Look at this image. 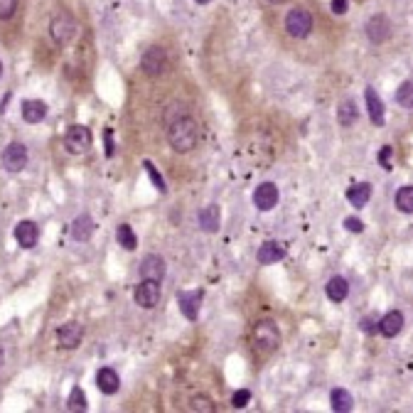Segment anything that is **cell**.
<instances>
[{"label":"cell","mask_w":413,"mask_h":413,"mask_svg":"<svg viewBox=\"0 0 413 413\" xmlns=\"http://www.w3.org/2000/svg\"><path fill=\"white\" fill-rule=\"evenodd\" d=\"M197 141H200V126L192 116H182L167 123V143L172 145V150L187 153L197 145Z\"/></svg>","instance_id":"1"},{"label":"cell","mask_w":413,"mask_h":413,"mask_svg":"<svg viewBox=\"0 0 413 413\" xmlns=\"http://www.w3.org/2000/svg\"><path fill=\"white\" fill-rule=\"evenodd\" d=\"M77 20L71 18L69 12H57L52 23H49V35H52V40L57 45H69L74 40V35H77Z\"/></svg>","instance_id":"2"},{"label":"cell","mask_w":413,"mask_h":413,"mask_svg":"<svg viewBox=\"0 0 413 413\" xmlns=\"http://www.w3.org/2000/svg\"><path fill=\"white\" fill-rule=\"evenodd\" d=\"M285 30H288V35L295 37V40H303V37L310 35V30H313V15H310V10H305V8H293V10L285 15Z\"/></svg>","instance_id":"3"},{"label":"cell","mask_w":413,"mask_h":413,"mask_svg":"<svg viewBox=\"0 0 413 413\" xmlns=\"http://www.w3.org/2000/svg\"><path fill=\"white\" fill-rule=\"evenodd\" d=\"M141 67H143V71H145L148 77H160V74L167 69L165 49L158 47V45L148 47L145 52H143V57H141Z\"/></svg>","instance_id":"4"},{"label":"cell","mask_w":413,"mask_h":413,"mask_svg":"<svg viewBox=\"0 0 413 413\" xmlns=\"http://www.w3.org/2000/svg\"><path fill=\"white\" fill-rule=\"evenodd\" d=\"M91 143H94V136H91V130L86 128V126H71L69 130H67L64 136V145L69 153L79 155V153H86L88 148H91Z\"/></svg>","instance_id":"5"},{"label":"cell","mask_w":413,"mask_h":413,"mask_svg":"<svg viewBox=\"0 0 413 413\" xmlns=\"http://www.w3.org/2000/svg\"><path fill=\"white\" fill-rule=\"evenodd\" d=\"M364 32L366 37H369V42L384 45V42L391 37V32H394V25H391V20L386 18V15H372V18L366 20Z\"/></svg>","instance_id":"6"},{"label":"cell","mask_w":413,"mask_h":413,"mask_svg":"<svg viewBox=\"0 0 413 413\" xmlns=\"http://www.w3.org/2000/svg\"><path fill=\"white\" fill-rule=\"evenodd\" d=\"M278 342H281V335H278V327L273 322L263 320L254 327V344L261 352H271L278 347Z\"/></svg>","instance_id":"7"},{"label":"cell","mask_w":413,"mask_h":413,"mask_svg":"<svg viewBox=\"0 0 413 413\" xmlns=\"http://www.w3.org/2000/svg\"><path fill=\"white\" fill-rule=\"evenodd\" d=\"M3 167H5L8 172H20L27 167V148L23 145V143H10V145L3 150Z\"/></svg>","instance_id":"8"},{"label":"cell","mask_w":413,"mask_h":413,"mask_svg":"<svg viewBox=\"0 0 413 413\" xmlns=\"http://www.w3.org/2000/svg\"><path fill=\"white\" fill-rule=\"evenodd\" d=\"M133 298H136V303L141 307L150 310V307H155L160 303V283L158 281H148V278H143L141 283H138Z\"/></svg>","instance_id":"9"},{"label":"cell","mask_w":413,"mask_h":413,"mask_svg":"<svg viewBox=\"0 0 413 413\" xmlns=\"http://www.w3.org/2000/svg\"><path fill=\"white\" fill-rule=\"evenodd\" d=\"M177 305H180V313L187 320H197L202 305V290H180L177 293Z\"/></svg>","instance_id":"10"},{"label":"cell","mask_w":413,"mask_h":413,"mask_svg":"<svg viewBox=\"0 0 413 413\" xmlns=\"http://www.w3.org/2000/svg\"><path fill=\"white\" fill-rule=\"evenodd\" d=\"M84 327L79 322H67L57 330V342L62 349H77L82 344Z\"/></svg>","instance_id":"11"},{"label":"cell","mask_w":413,"mask_h":413,"mask_svg":"<svg viewBox=\"0 0 413 413\" xmlns=\"http://www.w3.org/2000/svg\"><path fill=\"white\" fill-rule=\"evenodd\" d=\"M167 273V266H165V259L158 254H148L145 259L141 261V276L148 278V281H163Z\"/></svg>","instance_id":"12"},{"label":"cell","mask_w":413,"mask_h":413,"mask_svg":"<svg viewBox=\"0 0 413 413\" xmlns=\"http://www.w3.org/2000/svg\"><path fill=\"white\" fill-rule=\"evenodd\" d=\"M254 204L259 206L261 212H271L273 206L278 204V187L273 182H261L254 192Z\"/></svg>","instance_id":"13"},{"label":"cell","mask_w":413,"mask_h":413,"mask_svg":"<svg viewBox=\"0 0 413 413\" xmlns=\"http://www.w3.org/2000/svg\"><path fill=\"white\" fill-rule=\"evenodd\" d=\"M37 239H40V229H37L35 222L23 219V222L15 226V241H18L23 248H35L37 246Z\"/></svg>","instance_id":"14"},{"label":"cell","mask_w":413,"mask_h":413,"mask_svg":"<svg viewBox=\"0 0 413 413\" xmlns=\"http://www.w3.org/2000/svg\"><path fill=\"white\" fill-rule=\"evenodd\" d=\"M364 99H366V111H369L372 123L374 126H384V121H386V113H384V101H381V96L374 91V86L364 88Z\"/></svg>","instance_id":"15"},{"label":"cell","mask_w":413,"mask_h":413,"mask_svg":"<svg viewBox=\"0 0 413 413\" xmlns=\"http://www.w3.org/2000/svg\"><path fill=\"white\" fill-rule=\"evenodd\" d=\"M96 386H99L101 394L113 396L121 389V379H118V374L113 372L111 366H104V369H99V374H96Z\"/></svg>","instance_id":"16"},{"label":"cell","mask_w":413,"mask_h":413,"mask_svg":"<svg viewBox=\"0 0 413 413\" xmlns=\"http://www.w3.org/2000/svg\"><path fill=\"white\" fill-rule=\"evenodd\" d=\"M94 219L88 217V214H79L74 222H71V239L74 241H88L91 236H94Z\"/></svg>","instance_id":"17"},{"label":"cell","mask_w":413,"mask_h":413,"mask_svg":"<svg viewBox=\"0 0 413 413\" xmlns=\"http://www.w3.org/2000/svg\"><path fill=\"white\" fill-rule=\"evenodd\" d=\"M285 256V246L278 241H266L259 246V251H256V259H259V263L268 266V263H276V261H281Z\"/></svg>","instance_id":"18"},{"label":"cell","mask_w":413,"mask_h":413,"mask_svg":"<svg viewBox=\"0 0 413 413\" xmlns=\"http://www.w3.org/2000/svg\"><path fill=\"white\" fill-rule=\"evenodd\" d=\"M401 330H403V315L399 310H391V313H386L379 320V332L384 337H396Z\"/></svg>","instance_id":"19"},{"label":"cell","mask_w":413,"mask_h":413,"mask_svg":"<svg viewBox=\"0 0 413 413\" xmlns=\"http://www.w3.org/2000/svg\"><path fill=\"white\" fill-rule=\"evenodd\" d=\"M219 224H222V212H219L217 204H206L200 212V226L206 234H217Z\"/></svg>","instance_id":"20"},{"label":"cell","mask_w":413,"mask_h":413,"mask_svg":"<svg viewBox=\"0 0 413 413\" xmlns=\"http://www.w3.org/2000/svg\"><path fill=\"white\" fill-rule=\"evenodd\" d=\"M369 200H372V185H369V182L352 185V187L347 189V202L352 206H357V209L366 206V202H369Z\"/></svg>","instance_id":"21"},{"label":"cell","mask_w":413,"mask_h":413,"mask_svg":"<svg viewBox=\"0 0 413 413\" xmlns=\"http://www.w3.org/2000/svg\"><path fill=\"white\" fill-rule=\"evenodd\" d=\"M324 293H327V298H330L332 303H342L349 295V283L342 276H332L330 281H327V285H324Z\"/></svg>","instance_id":"22"},{"label":"cell","mask_w":413,"mask_h":413,"mask_svg":"<svg viewBox=\"0 0 413 413\" xmlns=\"http://www.w3.org/2000/svg\"><path fill=\"white\" fill-rule=\"evenodd\" d=\"M45 116H47V104L45 101L30 99L23 104V118L27 123H40V121H45Z\"/></svg>","instance_id":"23"},{"label":"cell","mask_w":413,"mask_h":413,"mask_svg":"<svg viewBox=\"0 0 413 413\" xmlns=\"http://www.w3.org/2000/svg\"><path fill=\"white\" fill-rule=\"evenodd\" d=\"M330 406H332V411H337V413H349V411L354 408L352 394H349L347 389H332V394H330Z\"/></svg>","instance_id":"24"},{"label":"cell","mask_w":413,"mask_h":413,"mask_svg":"<svg viewBox=\"0 0 413 413\" xmlns=\"http://www.w3.org/2000/svg\"><path fill=\"white\" fill-rule=\"evenodd\" d=\"M337 121H340V126H344V128H349V126H354L359 121V108H357V104H354L352 99H347L342 106L337 108Z\"/></svg>","instance_id":"25"},{"label":"cell","mask_w":413,"mask_h":413,"mask_svg":"<svg viewBox=\"0 0 413 413\" xmlns=\"http://www.w3.org/2000/svg\"><path fill=\"white\" fill-rule=\"evenodd\" d=\"M116 239H118V246H123L126 251H133V248L138 246V236L136 231L130 229L128 224H121L116 229Z\"/></svg>","instance_id":"26"},{"label":"cell","mask_w":413,"mask_h":413,"mask_svg":"<svg viewBox=\"0 0 413 413\" xmlns=\"http://www.w3.org/2000/svg\"><path fill=\"white\" fill-rule=\"evenodd\" d=\"M396 206H399L403 214L413 212V187L411 185H403V187L396 192Z\"/></svg>","instance_id":"27"},{"label":"cell","mask_w":413,"mask_h":413,"mask_svg":"<svg viewBox=\"0 0 413 413\" xmlns=\"http://www.w3.org/2000/svg\"><path fill=\"white\" fill-rule=\"evenodd\" d=\"M67 408H69V411H86V408H88L86 394H84L79 386H74V389H71L69 399H67Z\"/></svg>","instance_id":"28"},{"label":"cell","mask_w":413,"mask_h":413,"mask_svg":"<svg viewBox=\"0 0 413 413\" xmlns=\"http://www.w3.org/2000/svg\"><path fill=\"white\" fill-rule=\"evenodd\" d=\"M182 116H189V108L187 104H182V101H175V104H170V106L165 108V116H163V121L167 123H172V121H177V118Z\"/></svg>","instance_id":"29"},{"label":"cell","mask_w":413,"mask_h":413,"mask_svg":"<svg viewBox=\"0 0 413 413\" xmlns=\"http://www.w3.org/2000/svg\"><path fill=\"white\" fill-rule=\"evenodd\" d=\"M396 101L401 104L403 108H411L413 106V82H403L396 91Z\"/></svg>","instance_id":"30"},{"label":"cell","mask_w":413,"mask_h":413,"mask_svg":"<svg viewBox=\"0 0 413 413\" xmlns=\"http://www.w3.org/2000/svg\"><path fill=\"white\" fill-rule=\"evenodd\" d=\"M143 167H145V172H148V175H150V180H153L155 187H158L160 192L165 195V192H167V185H165V180H163V175H160V172L155 170L153 163H150V160H143Z\"/></svg>","instance_id":"31"},{"label":"cell","mask_w":413,"mask_h":413,"mask_svg":"<svg viewBox=\"0 0 413 413\" xmlns=\"http://www.w3.org/2000/svg\"><path fill=\"white\" fill-rule=\"evenodd\" d=\"M18 10V0H0V20H10Z\"/></svg>","instance_id":"32"},{"label":"cell","mask_w":413,"mask_h":413,"mask_svg":"<svg viewBox=\"0 0 413 413\" xmlns=\"http://www.w3.org/2000/svg\"><path fill=\"white\" fill-rule=\"evenodd\" d=\"M248 401H251V391L248 389H239L234 396H231V406L234 408H246Z\"/></svg>","instance_id":"33"},{"label":"cell","mask_w":413,"mask_h":413,"mask_svg":"<svg viewBox=\"0 0 413 413\" xmlns=\"http://www.w3.org/2000/svg\"><path fill=\"white\" fill-rule=\"evenodd\" d=\"M391 155H394V148H391V145H384V148H381V153H379V163H381L384 170H394Z\"/></svg>","instance_id":"34"},{"label":"cell","mask_w":413,"mask_h":413,"mask_svg":"<svg viewBox=\"0 0 413 413\" xmlns=\"http://www.w3.org/2000/svg\"><path fill=\"white\" fill-rule=\"evenodd\" d=\"M192 408H195V411H204V413L214 411L212 401H209L206 396H195V399H192Z\"/></svg>","instance_id":"35"},{"label":"cell","mask_w":413,"mask_h":413,"mask_svg":"<svg viewBox=\"0 0 413 413\" xmlns=\"http://www.w3.org/2000/svg\"><path fill=\"white\" fill-rule=\"evenodd\" d=\"M344 229L352 231V234H362V231H364V222L357 217H347L344 219Z\"/></svg>","instance_id":"36"},{"label":"cell","mask_w":413,"mask_h":413,"mask_svg":"<svg viewBox=\"0 0 413 413\" xmlns=\"http://www.w3.org/2000/svg\"><path fill=\"white\" fill-rule=\"evenodd\" d=\"M362 332L364 335H374V332H379V320H374V318H364L362 320Z\"/></svg>","instance_id":"37"},{"label":"cell","mask_w":413,"mask_h":413,"mask_svg":"<svg viewBox=\"0 0 413 413\" xmlns=\"http://www.w3.org/2000/svg\"><path fill=\"white\" fill-rule=\"evenodd\" d=\"M332 12H335V15H344V12H347V0H332Z\"/></svg>","instance_id":"38"},{"label":"cell","mask_w":413,"mask_h":413,"mask_svg":"<svg viewBox=\"0 0 413 413\" xmlns=\"http://www.w3.org/2000/svg\"><path fill=\"white\" fill-rule=\"evenodd\" d=\"M106 155L113 158V141H111V130H106Z\"/></svg>","instance_id":"39"},{"label":"cell","mask_w":413,"mask_h":413,"mask_svg":"<svg viewBox=\"0 0 413 413\" xmlns=\"http://www.w3.org/2000/svg\"><path fill=\"white\" fill-rule=\"evenodd\" d=\"M268 3H271V5H283L285 0H268Z\"/></svg>","instance_id":"40"},{"label":"cell","mask_w":413,"mask_h":413,"mask_svg":"<svg viewBox=\"0 0 413 413\" xmlns=\"http://www.w3.org/2000/svg\"><path fill=\"white\" fill-rule=\"evenodd\" d=\"M3 359H5V352H3V344H0V366H3Z\"/></svg>","instance_id":"41"},{"label":"cell","mask_w":413,"mask_h":413,"mask_svg":"<svg viewBox=\"0 0 413 413\" xmlns=\"http://www.w3.org/2000/svg\"><path fill=\"white\" fill-rule=\"evenodd\" d=\"M197 5H209V3H212V0H195Z\"/></svg>","instance_id":"42"},{"label":"cell","mask_w":413,"mask_h":413,"mask_svg":"<svg viewBox=\"0 0 413 413\" xmlns=\"http://www.w3.org/2000/svg\"><path fill=\"white\" fill-rule=\"evenodd\" d=\"M0 77H3V64H0Z\"/></svg>","instance_id":"43"}]
</instances>
